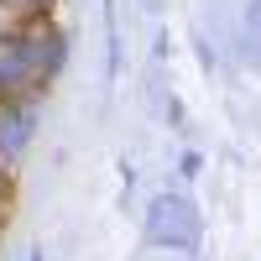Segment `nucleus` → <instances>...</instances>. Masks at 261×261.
Segmentation results:
<instances>
[{
  "mask_svg": "<svg viewBox=\"0 0 261 261\" xmlns=\"http://www.w3.org/2000/svg\"><path fill=\"white\" fill-rule=\"evenodd\" d=\"M63 63V37L58 32H16L0 42V94H16L27 84L47 79L53 68Z\"/></svg>",
  "mask_w": 261,
  "mask_h": 261,
  "instance_id": "nucleus-1",
  "label": "nucleus"
},
{
  "mask_svg": "<svg viewBox=\"0 0 261 261\" xmlns=\"http://www.w3.org/2000/svg\"><path fill=\"white\" fill-rule=\"evenodd\" d=\"M146 246H162V251H188L193 241H199V214H193V204L183 199V193H157V199L146 204Z\"/></svg>",
  "mask_w": 261,
  "mask_h": 261,
  "instance_id": "nucleus-2",
  "label": "nucleus"
},
{
  "mask_svg": "<svg viewBox=\"0 0 261 261\" xmlns=\"http://www.w3.org/2000/svg\"><path fill=\"white\" fill-rule=\"evenodd\" d=\"M37 130V105L32 99H6L0 105V162H21Z\"/></svg>",
  "mask_w": 261,
  "mask_h": 261,
  "instance_id": "nucleus-3",
  "label": "nucleus"
},
{
  "mask_svg": "<svg viewBox=\"0 0 261 261\" xmlns=\"http://www.w3.org/2000/svg\"><path fill=\"white\" fill-rule=\"evenodd\" d=\"M241 47L261 63V0H246V11H241Z\"/></svg>",
  "mask_w": 261,
  "mask_h": 261,
  "instance_id": "nucleus-4",
  "label": "nucleus"
},
{
  "mask_svg": "<svg viewBox=\"0 0 261 261\" xmlns=\"http://www.w3.org/2000/svg\"><path fill=\"white\" fill-rule=\"evenodd\" d=\"M0 199H6V162H0Z\"/></svg>",
  "mask_w": 261,
  "mask_h": 261,
  "instance_id": "nucleus-5",
  "label": "nucleus"
}]
</instances>
